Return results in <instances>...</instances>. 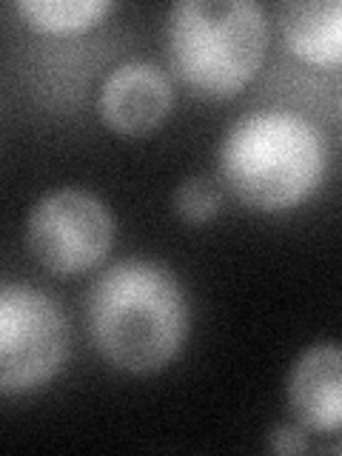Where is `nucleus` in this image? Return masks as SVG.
Returning a JSON list of instances; mask_svg holds the SVG:
<instances>
[{"label": "nucleus", "instance_id": "obj_1", "mask_svg": "<svg viewBox=\"0 0 342 456\" xmlns=\"http://www.w3.org/2000/svg\"><path fill=\"white\" fill-rule=\"evenodd\" d=\"M86 322L109 365L126 374H154L189 339L191 308L180 280L166 265L120 260L89 289Z\"/></svg>", "mask_w": 342, "mask_h": 456}, {"label": "nucleus", "instance_id": "obj_2", "mask_svg": "<svg viewBox=\"0 0 342 456\" xmlns=\"http://www.w3.org/2000/svg\"><path fill=\"white\" fill-rule=\"evenodd\" d=\"M217 168L225 189L251 211H291L320 189L328 142L322 128L297 111H254L225 132Z\"/></svg>", "mask_w": 342, "mask_h": 456}, {"label": "nucleus", "instance_id": "obj_3", "mask_svg": "<svg viewBox=\"0 0 342 456\" xmlns=\"http://www.w3.org/2000/svg\"><path fill=\"white\" fill-rule=\"evenodd\" d=\"M268 18L254 0H183L168 14V61L197 97L228 100L256 77Z\"/></svg>", "mask_w": 342, "mask_h": 456}, {"label": "nucleus", "instance_id": "obj_4", "mask_svg": "<svg viewBox=\"0 0 342 456\" xmlns=\"http://www.w3.org/2000/svg\"><path fill=\"white\" fill-rule=\"evenodd\" d=\"M69 320L35 285H0V396L28 394L61 374L69 356Z\"/></svg>", "mask_w": 342, "mask_h": 456}, {"label": "nucleus", "instance_id": "obj_5", "mask_svg": "<svg viewBox=\"0 0 342 456\" xmlns=\"http://www.w3.org/2000/svg\"><path fill=\"white\" fill-rule=\"evenodd\" d=\"M26 242L49 274L77 277L109 256L114 217L92 191L57 189L35 203L26 223Z\"/></svg>", "mask_w": 342, "mask_h": 456}, {"label": "nucleus", "instance_id": "obj_6", "mask_svg": "<svg viewBox=\"0 0 342 456\" xmlns=\"http://www.w3.org/2000/svg\"><path fill=\"white\" fill-rule=\"evenodd\" d=\"M100 118L123 137H142L160 128L175 109V83L151 61H126L103 80Z\"/></svg>", "mask_w": 342, "mask_h": 456}, {"label": "nucleus", "instance_id": "obj_7", "mask_svg": "<svg viewBox=\"0 0 342 456\" xmlns=\"http://www.w3.org/2000/svg\"><path fill=\"white\" fill-rule=\"evenodd\" d=\"M289 405L297 422L317 434H337L342 422V354L314 346L297 360L289 379Z\"/></svg>", "mask_w": 342, "mask_h": 456}, {"label": "nucleus", "instance_id": "obj_8", "mask_svg": "<svg viewBox=\"0 0 342 456\" xmlns=\"http://www.w3.org/2000/svg\"><path fill=\"white\" fill-rule=\"evenodd\" d=\"M285 46L311 66H337L342 57V6L337 0H289L277 9Z\"/></svg>", "mask_w": 342, "mask_h": 456}, {"label": "nucleus", "instance_id": "obj_9", "mask_svg": "<svg viewBox=\"0 0 342 456\" xmlns=\"http://www.w3.org/2000/svg\"><path fill=\"white\" fill-rule=\"evenodd\" d=\"M20 18L43 35H77L97 26L111 12L106 0H20Z\"/></svg>", "mask_w": 342, "mask_h": 456}, {"label": "nucleus", "instance_id": "obj_10", "mask_svg": "<svg viewBox=\"0 0 342 456\" xmlns=\"http://www.w3.org/2000/svg\"><path fill=\"white\" fill-rule=\"evenodd\" d=\"M223 208V194L220 185L211 183L208 177H189L177 185L175 191V211L177 217H183L185 223H208L220 214Z\"/></svg>", "mask_w": 342, "mask_h": 456}, {"label": "nucleus", "instance_id": "obj_11", "mask_svg": "<svg viewBox=\"0 0 342 456\" xmlns=\"http://www.w3.org/2000/svg\"><path fill=\"white\" fill-rule=\"evenodd\" d=\"M271 448H274V453H305L308 451V436L303 428L297 425H280L274 434H271Z\"/></svg>", "mask_w": 342, "mask_h": 456}]
</instances>
